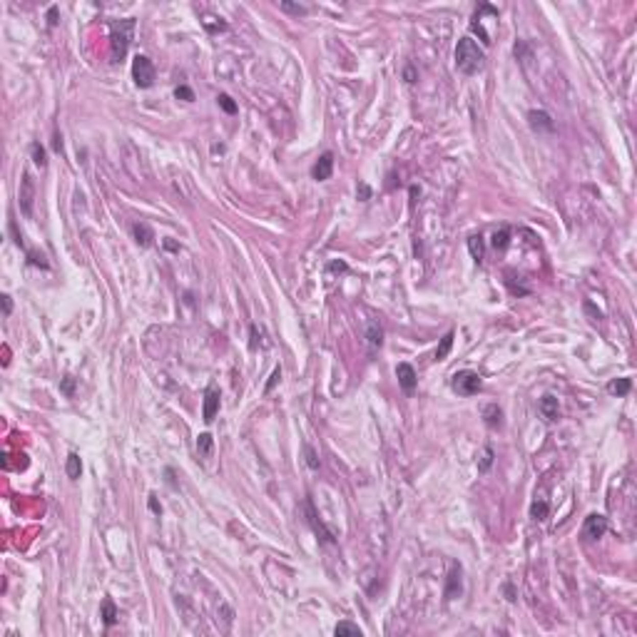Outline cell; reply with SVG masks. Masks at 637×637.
<instances>
[{"mask_svg":"<svg viewBox=\"0 0 637 637\" xmlns=\"http://www.w3.org/2000/svg\"><path fill=\"white\" fill-rule=\"evenodd\" d=\"M485 65V53L473 38H461L456 45V67L463 75H476Z\"/></svg>","mask_w":637,"mask_h":637,"instance_id":"6da1fadb","label":"cell"},{"mask_svg":"<svg viewBox=\"0 0 637 637\" xmlns=\"http://www.w3.org/2000/svg\"><path fill=\"white\" fill-rule=\"evenodd\" d=\"M132 33H135V20H120L112 25V35H110V50H112V62H120V60L127 55V48L132 42Z\"/></svg>","mask_w":637,"mask_h":637,"instance_id":"7a4b0ae2","label":"cell"},{"mask_svg":"<svg viewBox=\"0 0 637 637\" xmlns=\"http://www.w3.org/2000/svg\"><path fill=\"white\" fill-rule=\"evenodd\" d=\"M132 80H135L137 87H142V90H147V87L155 85V65H152V60L147 58V55H137L132 60Z\"/></svg>","mask_w":637,"mask_h":637,"instance_id":"3957f363","label":"cell"},{"mask_svg":"<svg viewBox=\"0 0 637 637\" xmlns=\"http://www.w3.org/2000/svg\"><path fill=\"white\" fill-rule=\"evenodd\" d=\"M451 388L458 396H473V393L481 391V376L476 371H458L451 379Z\"/></svg>","mask_w":637,"mask_h":637,"instance_id":"277c9868","label":"cell"},{"mask_svg":"<svg viewBox=\"0 0 637 637\" xmlns=\"http://www.w3.org/2000/svg\"><path fill=\"white\" fill-rule=\"evenodd\" d=\"M33 202H35V182H33L30 174L25 172L22 179H20V212L25 217L33 214Z\"/></svg>","mask_w":637,"mask_h":637,"instance_id":"5b68a950","label":"cell"},{"mask_svg":"<svg viewBox=\"0 0 637 637\" xmlns=\"http://www.w3.org/2000/svg\"><path fill=\"white\" fill-rule=\"evenodd\" d=\"M607 533V518L605 515H600V513H593V515H587L585 518V530H582V535L587 538V540H598Z\"/></svg>","mask_w":637,"mask_h":637,"instance_id":"8992f818","label":"cell"},{"mask_svg":"<svg viewBox=\"0 0 637 637\" xmlns=\"http://www.w3.org/2000/svg\"><path fill=\"white\" fill-rule=\"evenodd\" d=\"M528 125H530L535 132H553V130H555L553 117L548 115L545 110H530V112H528Z\"/></svg>","mask_w":637,"mask_h":637,"instance_id":"52a82bcc","label":"cell"},{"mask_svg":"<svg viewBox=\"0 0 637 637\" xmlns=\"http://www.w3.org/2000/svg\"><path fill=\"white\" fill-rule=\"evenodd\" d=\"M396 379H398V384H401V388H404L406 393H413V391H416L418 376H416V368L411 366V364H398V366H396Z\"/></svg>","mask_w":637,"mask_h":637,"instance_id":"ba28073f","label":"cell"},{"mask_svg":"<svg viewBox=\"0 0 637 637\" xmlns=\"http://www.w3.org/2000/svg\"><path fill=\"white\" fill-rule=\"evenodd\" d=\"M217 413H219V391H217V386H209L204 391V411H202L204 423H212Z\"/></svg>","mask_w":637,"mask_h":637,"instance_id":"9c48e42d","label":"cell"},{"mask_svg":"<svg viewBox=\"0 0 637 637\" xmlns=\"http://www.w3.org/2000/svg\"><path fill=\"white\" fill-rule=\"evenodd\" d=\"M463 590V580H461V565L451 562V573H448V585H445V600H453L461 595Z\"/></svg>","mask_w":637,"mask_h":637,"instance_id":"30bf717a","label":"cell"},{"mask_svg":"<svg viewBox=\"0 0 637 637\" xmlns=\"http://www.w3.org/2000/svg\"><path fill=\"white\" fill-rule=\"evenodd\" d=\"M334 172V155L331 152H324V155L319 157V162L314 164V170H311V177L316 179V182H324L328 179Z\"/></svg>","mask_w":637,"mask_h":637,"instance_id":"8fae6325","label":"cell"},{"mask_svg":"<svg viewBox=\"0 0 637 637\" xmlns=\"http://www.w3.org/2000/svg\"><path fill=\"white\" fill-rule=\"evenodd\" d=\"M132 237H135V242L139 247H152V242H155V232L145 222H135L132 224Z\"/></svg>","mask_w":637,"mask_h":637,"instance_id":"7c38bea8","label":"cell"},{"mask_svg":"<svg viewBox=\"0 0 637 637\" xmlns=\"http://www.w3.org/2000/svg\"><path fill=\"white\" fill-rule=\"evenodd\" d=\"M483 421H485V426L488 428H501L503 426V411H501V406L498 404H488L485 408H483Z\"/></svg>","mask_w":637,"mask_h":637,"instance_id":"4fadbf2b","label":"cell"},{"mask_svg":"<svg viewBox=\"0 0 637 637\" xmlns=\"http://www.w3.org/2000/svg\"><path fill=\"white\" fill-rule=\"evenodd\" d=\"M538 408H540V413L548 418V421H555V418H558V411H560V404H558L555 396H542Z\"/></svg>","mask_w":637,"mask_h":637,"instance_id":"5bb4252c","label":"cell"},{"mask_svg":"<svg viewBox=\"0 0 637 637\" xmlns=\"http://www.w3.org/2000/svg\"><path fill=\"white\" fill-rule=\"evenodd\" d=\"M366 341H368V346H371V351L381 348V344H384V328L379 326L376 321H371L366 326Z\"/></svg>","mask_w":637,"mask_h":637,"instance_id":"9a60e30c","label":"cell"},{"mask_svg":"<svg viewBox=\"0 0 637 637\" xmlns=\"http://www.w3.org/2000/svg\"><path fill=\"white\" fill-rule=\"evenodd\" d=\"M306 513H309V521H311V525H314V530H316V535L321 533V540L324 542H334V535L321 525V521H316V513H314V508H311V501L306 503Z\"/></svg>","mask_w":637,"mask_h":637,"instance_id":"2e32d148","label":"cell"},{"mask_svg":"<svg viewBox=\"0 0 637 637\" xmlns=\"http://www.w3.org/2000/svg\"><path fill=\"white\" fill-rule=\"evenodd\" d=\"M630 388H632L630 379H615V381L607 384V393H612V396H627Z\"/></svg>","mask_w":637,"mask_h":637,"instance_id":"e0dca14e","label":"cell"},{"mask_svg":"<svg viewBox=\"0 0 637 637\" xmlns=\"http://www.w3.org/2000/svg\"><path fill=\"white\" fill-rule=\"evenodd\" d=\"M65 470H67V478H73V481H78L80 478V473H82V461H80L78 453H70V456H67Z\"/></svg>","mask_w":637,"mask_h":637,"instance_id":"ac0fdd59","label":"cell"},{"mask_svg":"<svg viewBox=\"0 0 637 637\" xmlns=\"http://www.w3.org/2000/svg\"><path fill=\"white\" fill-rule=\"evenodd\" d=\"M508 244H510V229H498V232L493 234V239H490V247L493 249H498V251H503V249H508Z\"/></svg>","mask_w":637,"mask_h":637,"instance_id":"d6986e66","label":"cell"},{"mask_svg":"<svg viewBox=\"0 0 637 637\" xmlns=\"http://www.w3.org/2000/svg\"><path fill=\"white\" fill-rule=\"evenodd\" d=\"M212 448H214V438L209 433H202V436L197 438V451H199L202 458H209V456H212Z\"/></svg>","mask_w":637,"mask_h":637,"instance_id":"ffe728a7","label":"cell"},{"mask_svg":"<svg viewBox=\"0 0 637 637\" xmlns=\"http://www.w3.org/2000/svg\"><path fill=\"white\" fill-rule=\"evenodd\" d=\"M102 620H105V625L107 627H112L117 622V607H115V602L107 598L105 602H102Z\"/></svg>","mask_w":637,"mask_h":637,"instance_id":"44dd1931","label":"cell"},{"mask_svg":"<svg viewBox=\"0 0 637 637\" xmlns=\"http://www.w3.org/2000/svg\"><path fill=\"white\" fill-rule=\"evenodd\" d=\"M453 339H456V334H453V331H448L443 339H441V344H438V348H436V359H438V361H443L445 356H448V351L453 348Z\"/></svg>","mask_w":637,"mask_h":637,"instance_id":"7402d4cb","label":"cell"},{"mask_svg":"<svg viewBox=\"0 0 637 637\" xmlns=\"http://www.w3.org/2000/svg\"><path fill=\"white\" fill-rule=\"evenodd\" d=\"M468 249H470V254H473V259L481 264V262H483V237H481V234H473V237L468 239Z\"/></svg>","mask_w":637,"mask_h":637,"instance_id":"603a6c76","label":"cell"},{"mask_svg":"<svg viewBox=\"0 0 637 637\" xmlns=\"http://www.w3.org/2000/svg\"><path fill=\"white\" fill-rule=\"evenodd\" d=\"M548 510H550V505H548L545 501H535L533 505H530V518L540 523V521H545V518H548Z\"/></svg>","mask_w":637,"mask_h":637,"instance_id":"cb8c5ba5","label":"cell"},{"mask_svg":"<svg viewBox=\"0 0 637 637\" xmlns=\"http://www.w3.org/2000/svg\"><path fill=\"white\" fill-rule=\"evenodd\" d=\"M202 25L209 30V33H219V30H227V22L222 18H214V15H204Z\"/></svg>","mask_w":637,"mask_h":637,"instance_id":"d4e9b609","label":"cell"},{"mask_svg":"<svg viewBox=\"0 0 637 637\" xmlns=\"http://www.w3.org/2000/svg\"><path fill=\"white\" fill-rule=\"evenodd\" d=\"M279 8H281L284 13H291V15H306V13H309V8H306V5L289 3V0H281V3H279Z\"/></svg>","mask_w":637,"mask_h":637,"instance_id":"484cf974","label":"cell"},{"mask_svg":"<svg viewBox=\"0 0 637 637\" xmlns=\"http://www.w3.org/2000/svg\"><path fill=\"white\" fill-rule=\"evenodd\" d=\"M30 152H33V162L38 164L40 170H42V167H48V159H45V147H42L40 142H33V145H30Z\"/></svg>","mask_w":637,"mask_h":637,"instance_id":"4316f807","label":"cell"},{"mask_svg":"<svg viewBox=\"0 0 637 637\" xmlns=\"http://www.w3.org/2000/svg\"><path fill=\"white\" fill-rule=\"evenodd\" d=\"M334 632H336V635H359L361 637V627L353 625V622H339Z\"/></svg>","mask_w":637,"mask_h":637,"instance_id":"83f0119b","label":"cell"},{"mask_svg":"<svg viewBox=\"0 0 637 637\" xmlns=\"http://www.w3.org/2000/svg\"><path fill=\"white\" fill-rule=\"evenodd\" d=\"M217 102H219V107H222L227 115H234V112H237V102H234L229 95H224V92H222V95L217 97Z\"/></svg>","mask_w":637,"mask_h":637,"instance_id":"f1b7e54d","label":"cell"},{"mask_svg":"<svg viewBox=\"0 0 637 637\" xmlns=\"http://www.w3.org/2000/svg\"><path fill=\"white\" fill-rule=\"evenodd\" d=\"M493 465V448H483V456H481V463H478V470L485 473L488 468Z\"/></svg>","mask_w":637,"mask_h":637,"instance_id":"f546056e","label":"cell"},{"mask_svg":"<svg viewBox=\"0 0 637 637\" xmlns=\"http://www.w3.org/2000/svg\"><path fill=\"white\" fill-rule=\"evenodd\" d=\"M174 97H177V100H184V102H192V100H194V92L190 90V87H187V85H179V87L174 90Z\"/></svg>","mask_w":637,"mask_h":637,"instance_id":"4dcf8cb0","label":"cell"},{"mask_svg":"<svg viewBox=\"0 0 637 637\" xmlns=\"http://www.w3.org/2000/svg\"><path fill=\"white\" fill-rule=\"evenodd\" d=\"M60 391H62L65 396H73V393H75V379H73V376H65V379L60 381Z\"/></svg>","mask_w":637,"mask_h":637,"instance_id":"1f68e13d","label":"cell"},{"mask_svg":"<svg viewBox=\"0 0 637 637\" xmlns=\"http://www.w3.org/2000/svg\"><path fill=\"white\" fill-rule=\"evenodd\" d=\"M304 456H306V463H309V468H319V456H316V451L311 448V445H304Z\"/></svg>","mask_w":637,"mask_h":637,"instance_id":"d6a6232c","label":"cell"},{"mask_svg":"<svg viewBox=\"0 0 637 637\" xmlns=\"http://www.w3.org/2000/svg\"><path fill=\"white\" fill-rule=\"evenodd\" d=\"M28 259H30V264H33V267L48 269V262H45V256H42V254H38V251H28Z\"/></svg>","mask_w":637,"mask_h":637,"instance_id":"836d02e7","label":"cell"},{"mask_svg":"<svg viewBox=\"0 0 637 637\" xmlns=\"http://www.w3.org/2000/svg\"><path fill=\"white\" fill-rule=\"evenodd\" d=\"M249 348H259L262 346V331H259V326H251L249 328Z\"/></svg>","mask_w":637,"mask_h":637,"instance_id":"e575fe53","label":"cell"},{"mask_svg":"<svg viewBox=\"0 0 637 637\" xmlns=\"http://www.w3.org/2000/svg\"><path fill=\"white\" fill-rule=\"evenodd\" d=\"M279 381H281V368L276 366V368H274V371H271V376H269V384H267V388H264V391H267V393H271V391H274V386H276V384H279Z\"/></svg>","mask_w":637,"mask_h":637,"instance_id":"d590c367","label":"cell"},{"mask_svg":"<svg viewBox=\"0 0 637 637\" xmlns=\"http://www.w3.org/2000/svg\"><path fill=\"white\" fill-rule=\"evenodd\" d=\"M356 197H359L361 202H368V199H371V187L361 182V184H359V190H356Z\"/></svg>","mask_w":637,"mask_h":637,"instance_id":"8d00e7d4","label":"cell"},{"mask_svg":"<svg viewBox=\"0 0 637 637\" xmlns=\"http://www.w3.org/2000/svg\"><path fill=\"white\" fill-rule=\"evenodd\" d=\"M147 505H150V510H152L155 515H162V505H159V501H157V496H155V493L150 496V501H147Z\"/></svg>","mask_w":637,"mask_h":637,"instance_id":"74e56055","label":"cell"},{"mask_svg":"<svg viewBox=\"0 0 637 637\" xmlns=\"http://www.w3.org/2000/svg\"><path fill=\"white\" fill-rule=\"evenodd\" d=\"M55 25H58V5L48 10V28H55Z\"/></svg>","mask_w":637,"mask_h":637,"instance_id":"f35d334b","label":"cell"},{"mask_svg":"<svg viewBox=\"0 0 637 637\" xmlns=\"http://www.w3.org/2000/svg\"><path fill=\"white\" fill-rule=\"evenodd\" d=\"M0 299H3V314H5V316H10V311H13V301H10V296H8V294H3Z\"/></svg>","mask_w":637,"mask_h":637,"instance_id":"ab89813d","label":"cell"},{"mask_svg":"<svg viewBox=\"0 0 637 637\" xmlns=\"http://www.w3.org/2000/svg\"><path fill=\"white\" fill-rule=\"evenodd\" d=\"M404 78H406V82H416V70H413V65H408L404 70Z\"/></svg>","mask_w":637,"mask_h":637,"instance_id":"60d3db41","label":"cell"},{"mask_svg":"<svg viewBox=\"0 0 637 637\" xmlns=\"http://www.w3.org/2000/svg\"><path fill=\"white\" fill-rule=\"evenodd\" d=\"M53 150H55V152H62V135H60V132H55V137H53Z\"/></svg>","mask_w":637,"mask_h":637,"instance_id":"b9f144b4","label":"cell"},{"mask_svg":"<svg viewBox=\"0 0 637 637\" xmlns=\"http://www.w3.org/2000/svg\"><path fill=\"white\" fill-rule=\"evenodd\" d=\"M346 269H348V267L344 264V262H334V264L328 267V271H346Z\"/></svg>","mask_w":637,"mask_h":637,"instance_id":"7bdbcfd3","label":"cell"},{"mask_svg":"<svg viewBox=\"0 0 637 637\" xmlns=\"http://www.w3.org/2000/svg\"><path fill=\"white\" fill-rule=\"evenodd\" d=\"M164 473H167V483H170V485L174 488V485H177V481H174V470H172V468H167Z\"/></svg>","mask_w":637,"mask_h":637,"instance_id":"ee69618b","label":"cell"},{"mask_svg":"<svg viewBox=\"0 0 637 637\" xmlns=\"http://www.w3.org/2000/svg\"><path fill=\"white\" fill-rule=\"evenodd\" d=\"M505 595H508V600H510V602L515 600V598H513V587H510V585H505Z\"/></svg>","mask_w":637,"mask_h":637,"instance_id":"f6af8a7d","label":"cell"},{"mask_svg":"<svg viewBox=\"0 0 637 637\" xmlns=\"http://www.w3.org/2000/svg\"><path fill=\"white\" fill-rule=\"evenodd\" d=\"M164 247H167V249H172V251H174V249H179V247H177L174 242H170V239H164Z\"/></svg>","mask_w":637,"mask_h":637,"instance_id":"bcb514c9","label":"cell"},{"mask_svg":"<svg viewBox=\"0 0 637 637\" xmlns=\"http://www.w3.org/2000/svg\"><path fill=\"white\" fill-rule=\"evenodd\" d=\"M212 152H224V145H212Z\"/></svg>","mask_w":637,"mask_h":637,"instance_id":"7dc6e473","label":"cell"}]
</instances>
